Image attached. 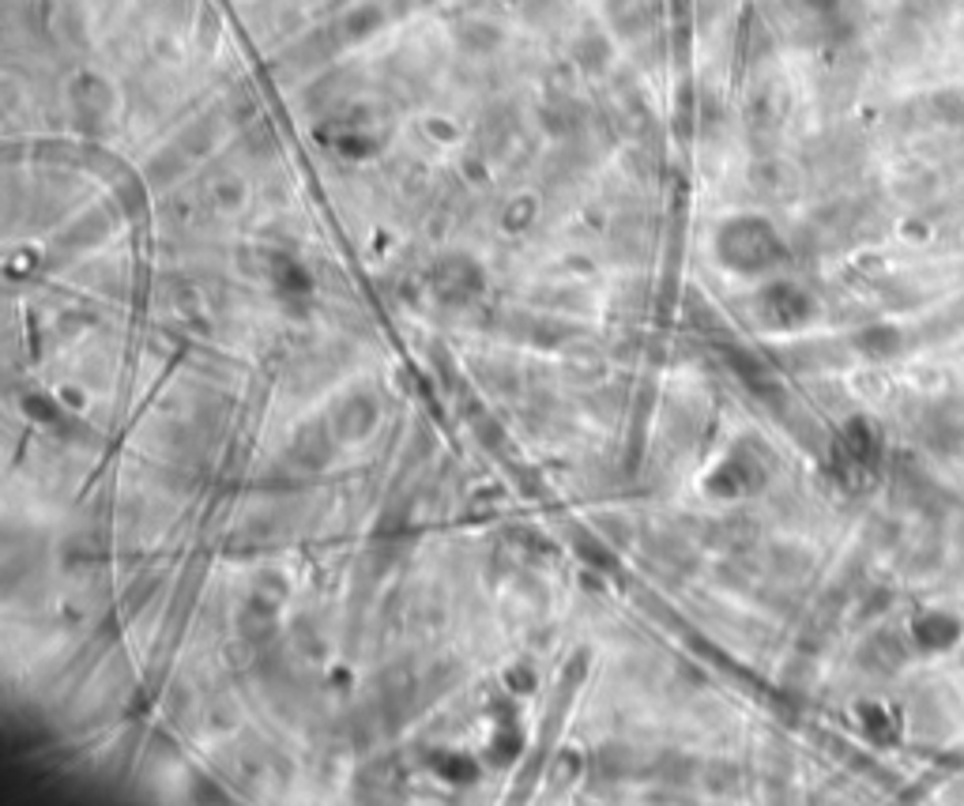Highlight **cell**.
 <instances>
[{"instance_id": "obj_1", "label": "cell", "mask_w": 964, "mask_h": 806, "mask_svg": "<svg viewBox=\"0 0 964 806\" xmlns=\"http://www.w3.org/2000/svg\"><path fill=\"white\" fill-rule=\"evenodd\" d=\"M719 257L738 271H757V268H769L773 260H780L784 246L769 223L754 219V215H743V219H732L719 230Z\"/></svg>"}, {"instance_id": "obj_2", "label": "cell", "mask_w": 964, "mask_h": 806, "mask_svg": "<svg viewBox=\"0 0 964 806\" xmlns=\"http://www.w3.org/2000/svg\"><path fill=\"white\" fill-rule=\"evenodd\" d=\"M964 626L957 614L950 611H923L920 618L912 622V641L920 644L926 652H945L961 641Z\"/></svg>"}, {"instance_id": "obj_3", "label": "cell", "mask_w": 964, "mask_h": 806, "mask_svg": "<svg viewBox=\"0 0 964 806\" xmlns=\"http://www.w3.org/2000/svg\"><path fill=\"white\" fill-rule=\"evenodd\" d=\"M373 423H377V411H373V403L370 400H351L348 407L335 415V434L362 437Z\"/></svg>"}, {"instance_id": "obj_4", "label": "cell", "mask_w": 964, "mask_h": 806, "mask_svg": "<svg viewBox=\"0 0 964 806\" xmlns=\"http://www.w3.org/2000/svg\"><path fill=\"white\" fill-rule=\"evenodd\" d=\"M934 106H939V114L945 121L961 125V121H964V91H942V95L934 99Z\"/></svg>"}]
</instances>
